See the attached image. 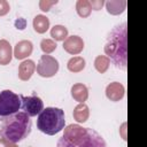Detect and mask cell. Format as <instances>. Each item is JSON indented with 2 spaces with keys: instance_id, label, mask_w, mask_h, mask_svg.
I'll list each match as a JSON object with an SVG mask.
<instances>
[{
  "instance_id": "24",
  "label": "cell",
  "mask_w": 147,
  "mask_h": 147,
  "mask_svg": "<svg viewBox=\"0 0 147 147\" xmlns=\"http://www.w3.org/2000/svg\"><path fill=\"white\" fill-rule=\"evenodd\" d=\"M90 5H91V8L94 9V10H99L102 8V6L105 5V1L103 0H92L90 1Z\"/></svg>"
},
{
  "instance_id": "3",
  "label": "cell",
  "mask_w": 147,
  "mask_h": 147,
  "mask_svg": "<svg viewBox=\"0 0 147 147\" xmlns=\"http://www.w3.org/2000/svg\"><path fill=\"white\" fill-rule=\"evenodd\" d=\"M31 126L32 123L30 116L24 111H17L1 118L0 136L6 140L16 144L30 134Z\"/></svg>"
},
{
  "instance_id": "8",
  "label": "cell",
  "mask_w": 147,
  "mask_h": 147,
  "mask_svg": "<svg viewBox=\"0 0 147 147\" xmlns=\"http://www.w3.org/2000/svg\"><path fill=\"white\" fill-rule=\"evenodd\" d=\"M63 49L71 55L79 54L84 49V40L79 36L67 37V39L63 42Z\"/></svg>"
},
{
  "instance_id": "14",
  "label": "cell",
  "mask_w": 147,
  "mask_h": 147,
  "mask_svg": "<svg viewBox=\"0 0 147 147\" xmlns=\"http://www.w3.org/2000/svg\"><path fill=\"white\" fill-rule=\"evenodd\" d=\"M106 9L111 15H119L122 14L126 8V1L125 0H109L105 2Z\"/></svg>"
},
{
  "instance_id": "1",
  "label": "cell",
  "mask_w": 147,
  "mask_h": 147,
  "mask_svg": "<svg viewBox=\"0 0 147 147\" xmlns=\"http://www.w3.org/2000/svg\"><path fill=\"white\" fill-rule=\"evenodd\" d=\"M56 147H108L105 139L95 130L70 124L64 127L63 136L57 140Z\"/></svg>"
},
{
  "instance_id": "6",
  "label": "cell",
  "mask_w": 147,
  "mask_h": 147,
  "mask_svg": "<svg viewBox=\"0 0 147 147\" xmlns=\"http://www.w3.org/2000/svg\"><path fill=\"white\" fill-rule=\"evenodd\" d=\"M57 71H59L57 60L47 54L41 55L37 64V74L41 77L48 78V77H53Z\"/></svg>"
},
{
  "instance_id": "17",
  "label": "cell",
  "mask_w": 147,
  "mask_h": 147,
  "mask_svg": "<svg viewBox=\"0 0 147 147\" xmlns=\"http://www.w3.org/2000/svg\"><path fill=\"white\" fill-rule=\"evenodd\" d=\"M85 60L82 56H74L68 61L67 68L71 72H80L85 68Z\"/></svg>"
},
{
  "instance_id": "4",
  "label": "cell",
  "mask_w": 147,
  "mask_h": 147,
  "mask_svg": "<svg viewBox=\"0 0 147 147\" xmlns=\"http://www.w3.org/2000/svg\"><path fill=\"white\" fill-rule=\"evenodd\" d=\"M64 111L61 108L47 107L41 110L37 118V127L39 131L48 136H54L64 129Z\"/></svg>"
},
{
  "instance_id": "25",
  "label": "cell",
  "mask_w": 147,
  "mask_h": 147,
  "mask_svg": "<svg viewBox=\"0 0 147 147\" xmlns=\"http://www.w3.org/2000/svg\"><path fill=\"white\" fill-rule=\"evenodd\" d=\"M0 147H18V146L16 144H14V142H10V141L1 138L0 139Z\"/></svg>"
},
{
  "instance_id": "22",
  "label": "cell",
  "mask_w": 147,
  "mask_h": 147,
  "mask_svg": "<svg viewBox=\"0 0 147 147\" xmlns=\"http://www.w3.org/2000/svg\"><path fill=\"white\" fill-rule=\"evenodd\" d=\"M56 3H57V0H40L39 1V8L42 11H48L51 9V7L56 5Z\"/></svg>"
},
{
  "instance_id": "18",
  "label": "cell",
  "mask_w": 147,
  "mask_h": 147,
  "mask_svg": "<svg viewBox=\"0 0 147 147\" xmlns=\"http://www.w3.org/2000/svg\"><path fill=\"white\" fill-rule=\"evenodd\" d=\"M51 37L56 41L65 40L68 37V29L64 25H60V24L54 25L51 29Z\"/></svg>"
},
{
  "instance_id": "12",
  "label": "cell",
  "mask_w": 147,
  "mask_h": 147,
  "mask_svg": "<svg viewBox=\"0 0 147 147\" xmlns=\"http://www.w3.org/2000/svg\"><path fill=\"white\" fill-rule=\"evenodd\" d=\"M71 96L79 103H84L88 98V90L84 84H74L71 86Z\"/></svg>"
},
{
  "instance_id": "23",
  "label": "cell",
  "mask_w": 147,
  "mask_h": 147,
  "mask_svg": "<svg viewBox=\"0 0 147 147\" xmlns=\"http://www.w3.org/2000/svg\"><path fill=\"white\" fill-rule=\"evenodd\" d=\"M9 10H10V6H9L8 1H6V0H0V16L6 15Z\"/></svg>"
},
{
  "instance_id": "19",
  "label": "cell",
  "mask_w": 147,
  "mask_h": 147,
  "mask_svg": "<svg viewBox=\"0 0 147 147\" xmlns=\"http://www.w3.org/2000/svg\"><path fill=\"white\" fill-rule=\"evenodd\" d=\"M109 64H110V60L106 55H98L94 60V68L100 74H105L108 70Z\"/></svg>"
},
{
  "instance_id": "10",
  "label": "cell",
  "mask_w": 147,
  "mask_h": 147,
  "mask_svg": "<svg viewBox=\"0 0 147 147\" xmlns=\"http://www.w3.org/2000/svg\"><path fill=\"white\" fill-rule=\"evenodd\" d=\"M33 51V45L30 40H21L15 45L14 48V56L17 60H23L31 55Z\"/></svg>"
},
{
  "instance_id": "5",
  "label": "cell",
  "mask_w": 147,
  "mask_h": 147,
  "mask_svg": "<svg viewBox=\"0 0 147 147\" xmlns=\"http://www.w3.org/2000/svg\"><path fill=\"white\" fill-rule=\"evenodd\" d=\"M21 108V98L10 90L0 92V116L6 117L17 113Z\"/></svg>"
},
{
  "instance_id": "21",
  "label": "cell",
  "mask_w": 147,
  "mask_h": 147,
  "mask_svg": "<svg viewBox=\"0 0 147 147\" xmlns=\"http://www.w3.org/2000/svg\"><path fill=\"white\" fill-rule=\"evenodd\" d=\"M56 42L54 41V40H52V39H42L41 41H40V48H41V51L45 53V54H51V53H53L55 49H56Z\"/></svg>"
},
{
  "instance_id": "26",
  "label": "cell",
  "mask_w": 147,
  "mask_h": 147,
  "mask_svg": "<svg viewBox=\"0 0 147 147\" xmlns=\"http://www.w3.org/2000/svg\"><path fill=\"white\" fill-rule=\"evenodd\" d=\"M15 25H16V28H17V29L23 30V29L25 28V25H26V22H25V20H24V18H18V20H16Z\"/></svg>"
},
{
  "instance_id": "9",
  "label": "cell",
  "mask_w": 147,
  "mask_h": 147,
  "mask_svg": "<svg viewBox=\"0 0 147 147\" xmlns=\"http://www.w3.org/2000/svg\"><path fill=\"white\" fill-rule=\"evenodd\" d=\"M124 93H125V88L118 82H113L106 87V96L110 101H115V102L119 101L121 99H123Z\"/></svg>"
},
{
  "instance_id": "7",
  "label": "cell",
  "mask_w": 147,
  "mask_h": 147,
  "mask_svg": "<svg viewBox=\"0 0 147 147\" xmlns=\"http://www.w3.org/2000/svg\"><path fill=\"white\" fill-rule=\"evenodd\" d=\"M20 98H21V107H22V109L30 117L39 115L41 113V110L44 109V102L37 95H31V96L20 95Z\"/></svg>"
},
{
  "instance_id": "20",
  "label": "cell",
  "mask_w": 147,
  "mask_h": 147,
  "mask_svg": "<svg viewBox=\"0 0 147 147\" xmlns=\"http://www.w3.org/2000/svg\"><path fill=\"white\" fill-rule=\"evenodd\" d=\"M76 10H77V14L80 17H87V16H90V14L92 11L90 1H87V0H78L76 2Z\"/></svg>"
},
{
  "instance_id": "16",
  "label": "cell",
  "mask_w": 147,
  "mask_h": 147,
  "mask_svg": "<svg viewBox=\"0 0 147 147\" xmlns=\"http://www.w3.org/2000/svg\"><path fill=\"white\" fill-rule=\"evenodd\" d=\"M74 118L78 122V123H84L88 119V116H90V109L88 107L85 105V103H79L75 107L74 109Z\"/></svg>"
},
{
  "instance_id": "11",
  "label": "cell",
  "mask_w": 147,
  "mask_h": 147,
  "mask_svg": "<svg viewBox=\"0 0 147 147\" xmlns=\"http://www.w3.org/2000/svg\"><path fill=\"white\" fill-rule=\"evenodd\" d=\"M36 70V64L32 60H24L18 67V78L21 80H29Z\"/></svg>"
},
{
  "instance_id": "13",
  "label": "cell",
  "mask_w": 147,
  "mask_h": 147,
  "mask_svg": "<svg viewBox=\"0 0 147 147\" xmlns=\"http://www.w3.org/2000/svg\"><path fill=\"white\" fill-rule=\"evenodd\" d=\"M11 57H13L11 45L6 39H1L0 40V64L1 65L9 64V62L11 61Z\"/></svg>"
},
{
  "instance_id": "15",
  "label": "cell",
  "mask_w": 147,
  "mask_h": 147,
  "mask_svg": "<svg viewBox=\"0 0 147 147\" xmlns=\"http://www.w3.org/2000/svg\"><path fill=\"white\" fill-rule=\"evenodd\" d=\"M32 24H33V29H34L36 32L45 33L48 30V28H49V20L45 15L39 14V15L34 16Z\"/></svg>"
},
{
  "instance_id": "2",
  "label": "cell",
  "mask_w": 147,
  "mask_h": 147,
  "mask_svg": "<svg viewBox=\"0 0 147 147\" xmlns=\"http://www.w3.org/2000/svg\"><path fill=\"white\" fill-rule=\"evenodd\" d=\"M106 56L116 68L125 70L127 64V29L126 22L116 25L108 34L105 45Z\"/></svg>"
}]
</instances>
